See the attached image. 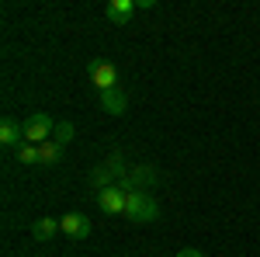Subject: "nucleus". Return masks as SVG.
<instances>
[{
	"label": "nucleus",
	"mask_w": 260,
	"mask_h": 257,
	"mask_svg": "<svg viewBox=\"0 0 260 257\" xmlns=\"http://www.w3.org/2000/svg\"><path fill=\"white\" fill-rule=\"evenodd\" d=\"M21 125H24V142H31V146L49 142V136L56 132V122H52V115H45V111H39V115H28Z\"/></svg>",
	"instance_id": "obj_2"
},
{
	"label": "nucleus",
	"mask_w": 260,
	"mask_h": 257,
	"mask_svg": "<svg viewBox=\"0 0 260 257\" xmlns=\"http://www.w3.org/2000/svg\"><path fill=\"white\" fill-rule=\"evenodd\" d=\"M125 216L132 219V222H153V219L160 216V205H156V198L146 195V191H128Z\"/></svg>",
	"instance_id": "obj_1"
},
{
	"label": "nucleus",
	"mask_w": 260,
	"mask_h": 257,
	"mask_svg": "<svg viewBox=\"0 0 260 257\" xmlns=\"http://www.w3.org/2000/svg\"><path fill=\"white\" fill-rule=\"evenodd\" d=\"M21 139H24V125H18L14 119L0 122V142H4V146H14V150H18Z\"/></svg>",
	"instance_id": "obj_8"
},
{
	"label": "nucleus",
	"mask_w": 260,
	"mask_h": 257,
	"mask_svg": "<svg viewBox=\"0 0 260 257\" xmlns=\"http://www.w3.org/2000/svg\"><path fill=\"white\" fill-rule=\"evenodd\" d=\"M39 153H42V163L52 167V163H59V160H62V146L56 142V139H49V142H42V146H39Z\"/></svg>",
	"instance_id": "obj_10"
},
{
	"label": "nucleus",
	"mask_w": 260,
	"mask_h": 257,
	"mask_svg": "<svg viewBox=\"0 0 260 257\" xmlns=\"http://www.w3.org/2000/svg\"><path fill=\"white\" fill-rule=\"evenodd\" d=\"M177 257H205V254L194 250V247H184V250H177Z\"/></svg>",
	"instance_id": "obj_13"
},
{
	"label": "nucleus",
	"mask_w": 260,
	"mask_h": 257,
	"mask_svg": "<svg viewBox=\"0 0 260 257\" xmlns=\"http://www.w3.org/2000/svg\"><path fill=\"white\" fill-rule=\"evenodd\" d=\"M14 157H18V163H24V167H31V163H42L39 146H31V142H21L18 150H14Z\"/></svg>",
	"instance_id": "obj_11"
},
{
	"label": "nucleus",
	"mask_w": 260,
	"mask_h": 257,
	"mask_svg": "<svg viewBox=\"0 0 260 257\" xmlns=\"http://www.w3.org/2000/svg\"><path fill=\"white\" fill-rule=\"evenodd\" d=\"M59 230H62L59 219H39V222L31 226V237H35V240H52Z\"/></svg>",
	"instance_id": "obj_9"
},
{
	"label": "nucleus",
	"mask_w": 260,
	"mask_h": 257,
	"mask_svg": "<svg viewBox=\"0 0 260 257\" xmlns=\"http://www.w3.org/2000/svg\"><path fill=\"white\" fill-rule=\"evenodd\" d=\"M59 226H62V233H66V237H73V240L90 237V219L80 216V212H70V216H62V219H59Z\"/></svg>",
	"instance_id": "obj_6"
},
{
	"label": "nucleus",
	"mask_w": 260,
	"mask_h": 257,
	"mask_svg": "<svg viewBox=\"0 0 260 257\" xmlns=\"http://www.w3.org/2000/svg\"><path fill=\"white\" fill-rule=\"evenodd\" d=\"M52 136H56V142H59V146H66V142H70V139H73V125H70V122H59V125H56V132H52Z\"/></svg>",
	"instance_id": "obj_12"
},
{
	"label": "nucleus",
	"mask_w": 260,
	"mask_h": 257,
	"mask_svg": "<svg viewBox=\"0 0 260 257\" xmlns=\"http://www.w3.org/2000/svg\"><path fill=\"white\" fill-rule=\"evenodd\" d=\"M101 108H104L108 115H125V108H128L125 91H121V87H115V91H104V94H101Z\"/></svg>",
	"instance_id": "obj_7"
},
{
	"label": "nucleus",
	"mask_w": 260,
	"mask_h": 257,
	"mask_svg": "<svg viewBox=\"0 0 260 257\" xmlns=\"http://www.w3.org/2000/svg\"><path fill=\"white\" fill-rule=\"evenodd\" d=\"M87 73H90V83L98 87L101 94H104V91H115V87H118V70H115V63H108V60H94L90 66H87Z\"/></svg>",
	"instance_id": "obj_3"
},
{
	"label": "nucleus",
	"mask_w": 260,
	"mask_h": 257,
	"mask_svg": "<svg viewBox=\"0 0 260 257\" xmlns=\"http://www.w3.org/2000/svg\"><path fill=\"white\" fill-rule=\"evenodd\" d=\"M136 0H111L108 7H104V18L111 21V24H128L132 21V14H136Z\"/></svg>",
	"instance_id": "obj_5"
},
{
	"label": "nucleus",
	"mask_w": 260,
	"mask_h": 257,
	"mask_svg": "<svg viewBox=\"0 0 260 257\" xmlns=\"http://www.w3.org/2000/svg\"><path fill=\"white\" fill-rule=\"evenodd\" d=\"M98 205H101V212H108V216H121L125 205H128V191L121 184H108V188L98 191Z\"/></svg>",
	"instance_id": "obj_4"
}]
</instances>
